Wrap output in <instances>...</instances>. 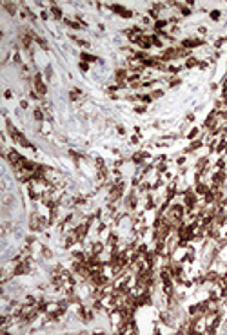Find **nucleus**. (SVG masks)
I'll use <instances>...</instances> for the list:
<instances>
[{
	"instance_id": "nucleus-1",
	"label": "nucleus",
	"mask_w": 227,
	"mask_h": 335,
	"mask_svg": "<svg viewBox=\"0 0 227 335\" xmlns=\"http://www.w3.org/2000/svg\"><path fill=\"white\" fill-rule=\"evenodd\" d=\"M33 89H35L40 96H45V93H47V85L44 83L40 73H37V74L33 76Z\"/></svg>"
},
{
	"instance_id": "nucleus-2",
	"label": "nucleus",
	"mask_w": 227,
	"mask_h": 335,
	"mask_svg": "<svg viewBox=\"0 0 227 335\" xmlns=\"http://www.w3.org/2000/svg\"><path fill=\"white\" fill-rule=\"evenodd\" d=\"M202 44H204L202 38H186L184 42H182V47L191 49V47H198V45H202Z\"/></svg>"
},
{
	"instance_id": "nucleus-3",
	"label": "nucleus",
	"mask_w": 227,
	"mask_h": 335,
	"mask_svg": "<svg viewBox=\"0 0 227 335\" xmlns=\"http://www.w3.org/2000/svg\"><path fill=\"white\" fill-rule=\"evenodd\" d=\"M2 7H6L9 15H17V6H15V4H11V2H2Z\"/></svg>"
},
{
	"instance_id": "nucleus-4",
	"label": "nucleus",
	"mask_w": 227,
	"mask_h": 335,
	"mask_svg": "<svg viewBox=\"0 0 227 335\" xmlns=\"http://www.w3.org/2000/svg\"><path fill=\"white\" fill-rule=\"evenodd\" d=\"M49 11H51V15H53V17H55L57 20H60V18H62V9H60L58 6H55V4H53Z\"/></svg>"
},
{
	"instance_id": "nucleus-5",
	"label": "nucleus",
	"mask_w": 227,
	"mask_h": 335,
	"mask_svg": "<svg viewBox=\"0 0 227 335\" xmlns=\"http://www.w3.org/2000/svg\"><path fill=\"white\" fill-rule=\"evenodd\" d=\"M33 118L37 120V121H44V118H45V112H44L42 109H33Z\"/></svg>"
},
{
	"instance_id": "nucleus-6",
	"label": "nucleus",
	"mask_w": 227,
	"mask_h": 335,
	"mask_svg": "<svg viewBox=\"0 0 227 335\" xmlns=\"http://www.w3.org/2000/svg\"><path fill=\"white\" fill-rule=\"evenodd\" d=\"M149 38H151V45H156V47H162L164 45V40L160 38L158 35H151Z\"/></svg>"
},
{
	"instance_id": "nucleus-7",
	"label": "nucleus",
	"mask_w": 227,
	"mask_h": 335,
	"mask_svg": "<svg viewBox=\"0 0 227 335\" xmlns=\"http://www.w3.org/2000/svg\"><path fill=\"white\" fill-rule=\"evenodd\" d=\"M80 56H82V62H87V63H89V62H100L96 56H93V55H89V53H82Z\"/></svg>"
},
{
	"instance_id": "nucleus-8",
	"label": "nucleus",
	"mask_w": 227,
	"mask_h": 335,
	"mask_svg": "<svg viewBox=\"0 0 227 335\" xmlns=\"http://www.w3.org/2000/svg\"><path fill=\"white\" fill-rule=\"evenodd\" d=\"M80 96H82V91H80V89H73V91L69 93V98L73 100V101H76Z\"/></svg>"
},
{
	"instance_id": "nucleus-9",
	"label": "nucleus",
	"mask_w": 227,
	"mask_h": 335,
	"mask_svg": "<svg viewBox=\"0 0 227 335\" xmlns=\"http://www.w3.org/2000/svg\"><path fill=\"white\" fill-rule=\"evenodd\" d=\"M194 65H198V60L194 58V56H189V58L186 60V67L191 69V67H194Z\"/></svg>"
},
{
	"instance_id": "nucleus-10",
	"label": "nucleus",
	"mask_w": 227,
	"mask_h": 335,
	"mask_svg": "<svg viewBox=\"0 0 227 335\" xmlns=\"http://www.w3.org/2000/svg\"><path fill=\"white\" fill-rule=\"evenodd\" d=\"M111 9H113V11H115V13H118V15H122V13H124V6H120V4H113V6H111Z\"/></svg>"
},
{
	"instance_id": "nucleus-11",
	"label": "nucleus",
	"mask_w": 227,
	"mask_h": 335,
	"mask_svg": "<svg viewBox=\"0 0 227 335\" xmlns=\"http://www.w3.org/2000/svg\"><path fill=\"white\" fill-rule=\"evenodd\" d=\"M44 74H45V78H47V82H53V69H51V67H45Z\"/></svg>"
},
{
	"instance_id": "nucleus-12",
	"label": "nucleus",
	"mask_w": 227,
	"mask_h": 335,
	"mask_svg": "<svg viewBox=\"0 0 227 335\" xmlns=\"http://www.w3.org/2000/svg\"><path fill=\"white\" fill-rule=\"evenodd\" d=\"M151 100H153L151 94H140V101L142 103H151Z\"/></svg>"
},
{
	"instance_id": "nucleus-13",
	"label": "nucleus",
	"mask_w": 227,
	"mask_h": 335,
	"mask_svg": "<svg viewBox=\"0 0 227 335\" xmlns=\"http://www.w3.org/2000/svg\"><path fill=\"white\" fill-rule=\"evenodd\" d=\"M202 145H204V141H193L191 147H189V150H196V149H200Z\"/></svg>"
},
{
	"instance_id": "nucleus-14",
	"label": "nucleus",
	"mask_w": 227,
	"mask_h": 335,
	"mask_svg": "<svg viewBox=\"0 0 227 335\" xmlns=\"http://www.w3.org/2000/svg\"><path fill=\"white\" fill-rule=\"evenodd\" d=\"M220 17H222V13L218 11V9H214V11H211V18L213 20H220Z\"/></svg>"
},
{
	"instance_id": "nucleus-15",
	"label": "nucleus",
	"mask_w": 227,
	"mask_h": 335,
	"mask_svg": "<svg viewBox=\"0 0 227 335\" xmlns=\"http://www.w3.org/2000/svg\"><path fill=\"white\" fill-rule=\"evenodd\" d=\"M78 67H80V71H82V73H87V71H89V63H87V62H80V65H78Z\"/></svg>"
},
{
	"instance_id": "nucleus-16",
	"label": "nucleus",
	"mask_w": 227,
	"mask_h": 335,
	"mask_svg": "<svg viewBox=\"0 0 227 335\" xmlns=\"http://www.w3.org/2000/svg\"><path fill=\"white\" fill-rule=\"evenodd\" d=\"M151 96H153V98H162V96H164V91H162V89H160V91H153Z\"/></svg>"
},
{
	"instance_id": "nucleus-17",
	"label": "nucleus",
	"mask_w": 227,
	"mask_h": 335,
	"mask_svg": "<svg viewBox=\"0 0 227 335\" xmlns=\"http://www.w3.org/2000/svg\"><path fill=\"white\" fill-rule=\"evenodd\" d=\"M169 85H171V87H176V85H180V78H171V80H169Z\"/></svg>"
},
{
	"instance_id": "nucleus-18",
	"label": "nucleus",
	"mask_w": 227,
	"mask_h": 335,
	"mask_svg": "<svg viewBox=\"0 0 227 335\" xmlns=\"http://www.w3.org/2000/svg\"><path fill=\"white\" fill-rule=\"evenodd\" d=\"M120 17H124V18H131V17H133V11H129V9H124V13H122Z\"/></svg>"
},
{
	"instance_id": "nucleus-19",
	"label": "nucleus",
	"mask_w": 227,
	"mask_h": 335,
	"mask_svg": "<svg viewBox=\"0 0 227 335\" xmlns=\"http://www.w3.org/2000/svg\"><path fill=\"white\" fill-rule=\"evenodd\" d=\"M4 98L11 100V98H13V91H9V89H7V91H4Z\"/></svg>"
},
{
	"instance_id": "nucleus-20",
	"label": "nucleus",
	"mask_w": 227,
	"mask_h": 335,
	"mask_svg": "<svg viewBox=\"0 0 227 335\" xmlns=\"http://www.w3.org/2000/svg\"><path fill=\"white\" fill-rule=\"evenodd\" d=\"M196 134H198V129H193V131H191V132L187 134V138H189V139H193L194 136H196Z\"/></svg>"
},
{
	"instance_id": "nucleus-21",
	"label": "nucleus",
	"mask_w": 227,
	"mask_h": 335,
	"mask_svg": "<svg viewBox=\"0 0 227 335\" xmlns=\"http://www.w3.org/2000/svg\"><path fill=\"white\" fill-rule=\"evenodd\" d=\"M27 107H29V101H27V100H22V101H20V109H27Z\"/></svg>"
},
{
	"instance_id": "nucleus-22",
	"label": "nucleus",
	"mask_w": 227,
	"mask_h": 335,
	"mask_svg": "<svg viewBox=\"0 0 227 335\" xmlns=\"http://www.w3.org/2000/svg\"><path fill=\"white\" fill-rule=\"evenodd\" d=\"M135 111H136L138 114H144V112H145V107H144V105H140V107H136Z\"/></svg>"
},
{
	"instance_id": "nucleus-23",
	"label": "nucleus",
	"mask_w": 227,
	"mask_h": 335,
	"mask_svg": "<svg viewBox=\"0 0 227 335\" xmlns=\"http://www.w3.org/2000/svg\"><path fill=\"white\" fill-rule=\"evenodd\" d=\"M142 24H144V25H151V18H149V17H144V18H142Z\"/></svg>"
},
{
	"instance_id": "nucleus-24",
	"label": "nucleus",
	"mask_w": 227,
	"mask_h": 335,
	"mask_svg": "<svg viewBox=\"0 0 227 335\" xmlns=\"http://www.w3.org/2000/svg\"><path fill=\"white\" fill-rule=\"evenodd\" d=\"M40 17H42L44 20H45L47 17H49V13H47V11H42V13H40Z\"/></svg>"
},
{
	"instance_id": "nucleus-25",
	"label": "nucleus",
	"mask_w": 227,
	"mask_h": 335,
	"mask_svg": "<svg viewBox=\"0 0 227 335\" xmlns=\"http://www.w3.org/2000/svg\"><path fill=\"white\" fill-rule=\"evenodd\" d=\"M131 143H133V145H135V143H138V136H133V138H131Z\"/></svg>"
}]
</instances>
